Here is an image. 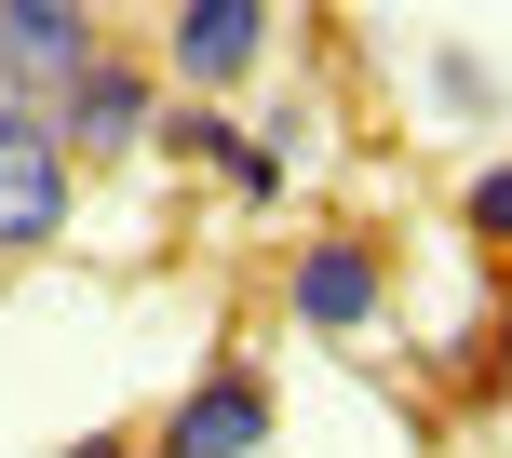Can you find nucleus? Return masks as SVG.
Masks as SVG:
<instances>
[{"label": "nucleus", "mask_w": 512, "mask_h": 458, "mask_svg": "<svg viewBox=\"0 0 512 458\" xmlns=\"http://www.w3.org/2000/svg\"><path fill=\"white\" fill-rule=\"evenodd\" d=\"M459 229L472 243H512V162H486V176L459 189Z\"/></svg>", "instance_id": "nucleus-8"}, {"label": "nucleus", "mask_w": 512, "mask_h": 458, "mask_svg": "<svg viewBox=\"0 0 512 458\" xmlns=\"http://www.w3.org/2000/svg\"><path fill=\"white\" fill-rule=\"evenodd\" d=\"M68 458H135V445H122V432H81V445H68Z\"/></svg>", "instance_id": "nucleus-9"}, {"label": "nucleus", "mask_w": 512, "mask_h": 458, "mask_svg": "<svg viewBox=\"0 0 512 458\" xmlns=\"http://www.w3.org/2000/svg\"><path fill=\"white\" fill-rule=\"evenodd\" d=\"M81 203V149L54 135V108L0 95V256H54Z\"/></svg>", "instance_id": "nucleus-1"}, {"label": "nucleus", "mask_w": 512, "mask_h": 458, "mask_svg": "<svg viewBox=\"0 0 512 458\" xmlns=\"http://www.w3.org/2000/svg\"><path fill=\"white\" fill-rule=\"evenodd\" d=\"M256 54H270V0H176V27H162V68L189 95H243Z\"/></svg>", "instance_id": "nucleus-4"}, {"label": "nucleus", "mask_w": 512, "mask_h": 458, "mask_svg": "<svg viewBox=\"0 0 512 458\" xmlns=\"http://www.w3.org/2000/svg\"><path fill=\"white\" fill-rule=\"evenodd\" d=\"M378 297H391V270H378L364 229H310L297 270H283V310H297L310 337H364V324H378Z\"/></svg>", "instance_id": "nucleus-3"}, {"label": "nucleus", "mask_w": 512, "mask_h": 458, "mask_svg": "<svg viewBox=\"0 0 512 458\" xmlns=\"http://www.w3.org/2000/svg\"><path fill=\"white\" fill-rule=\"evenodd\" d=\"M149 135H162V149H189V162H216L243 203H283V149H270V135H243L216 95H203V108H176V122H149Z\"/></svg>", "instance_id": "nucleus-7"}, {"label": "nucleus", "mask_w": 512, "mask_h": 458, "mask_svg": "<svg viewBox=\"0 0 512 458\" xmlns=\"http://www.w3.org/2000/svg\"><path fill=\"white\" fill-rule=\"evenodd\" d=\"M149 458H270V378L216 364L203 391H176V405H162V445H149Z\"/></svg>", "instance_id": "nucleus-5"}, {"label": "nucleus", "mask_w": 512, "mask_h": 458, "mask_svg": "<svg viewBox=\"0 0 512 458\" xmlns=\"http://www.w3.org/2000/svg\"><path fill=\"white\" fill-rule=\"evenodd\" d=\"M499 364H512V297H499Z\"/></svg>", "instance_id": "nucleus-10"}, {"label": "nucleus", "mask_w": 512, "mask_h": 458, "mask_svg": "<svg viewBox=\"0 0 512 458\" xmlns=\"http://www.w3.org/2000/svg\"><path fill=\"white\" fill-rule=\"evenodd\" d=\"M95 54H108V41H95V0H0V95L54 108Z\"/></svg>", "instance_id": "nucleus-2"}, {"label": "nucleus", "mask_w": 512, "mask_h": 458, "mask_svg": "<svg viewBox=\"0 0 512 458\" xmlns=\"http://www.w3.org/2000/svg\"><path fill=\"white\" fill-rule=\"evenodd\" d=\"M149 122H162V108H149V68H122V54H95V68L54 95V135H68V149H108V162L149 149Z\"/></svg>", "instance_id": "nucleus-6"}]
</instances>
